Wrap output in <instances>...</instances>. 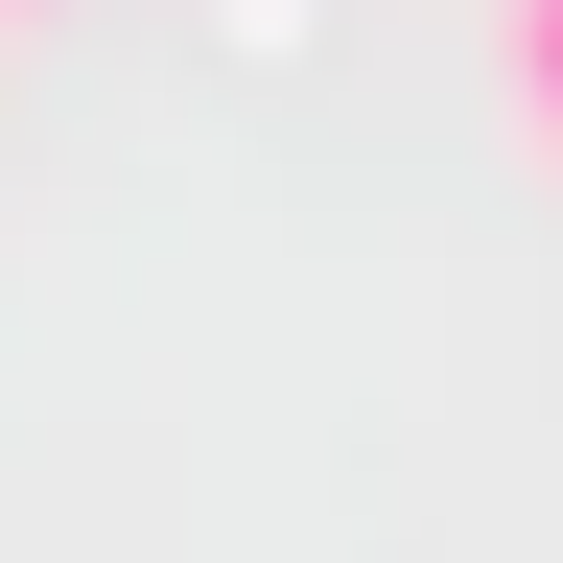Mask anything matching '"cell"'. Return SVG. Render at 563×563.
<instances>
[{"mask_svg":"<svg viewBox=\"0 0 563 563\" xmlns=\"http://www.w3.org/2000/svg\"><path fill=\"white\" fill-rule=\"evenodd\" d=\"M493 70H517V118L563 141V0H517V24H493Z\"/></svg>","mask_w":563,"mask_h":563,"instance_id":"cell-1","label":"cell"}]
</instances>
